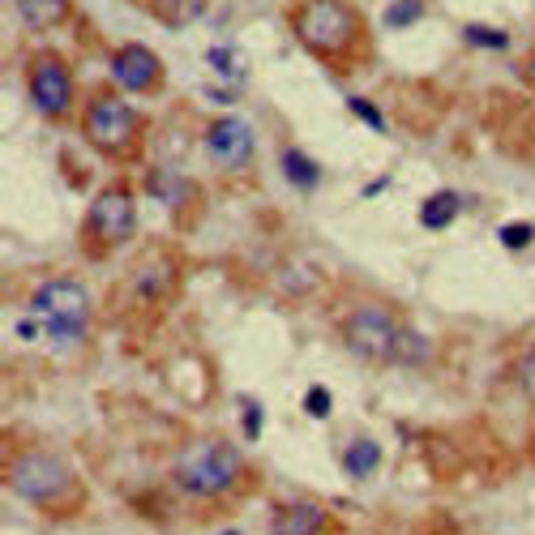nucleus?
Returning a JSON list of instances; mask_svg holds the SVG:
<instances>
[{
  "mask_svg": "<svg viewBox=\"0 0 535 535\" xmlns=\"http://www.w3.org/2000/svg\"><path fill=\"white\" fill-rule=\"evenodd\" d=\"M5 484L13 497L30 501L43 514H78L86 501L82 480L73 476V467L52 450H22L5 463Z\"/></svg>",
  "mask_w": 535,
  "mask_h": 535,
  "instance_id": "nucleus-1",
  "label": "nucleus"
},
{
  "mask_svg": "<svg viewBox=\"0 0 535 535\" xmlns=\"http://www.w3.org/2000/svg\"><path fill=\"white\" fill-rule=\"evenodd\" d=\"M30 317L35 321H22L26 339L43 334V339H52L56 347H78L90 330V296L82 283L52 279L30 296Z\"/></svg>",
  "mask_w": 535,
  "mask_h": 535,
  "instance_id": "nucleus-2",
  "label": "nucleus"
},
{
  "mask_svg": "<svg viewBox=\"0 0 535 535\" xmlns=\"http://www.w3.org/2000/svg\"><path fill=\"white\" fill-rule=\"evenodd\" d=\"M172 480H176L180 493H189V497H202V501L227 497L244 480V458L236 446H227V441L202 437L176 458Z\"/></svg>",
  "mask_w": 535,
  "mask_h": 535,
  "instance_id": "nucleus-3",
  "label": "nucleus"
},
{
  "mask_svg": "<svg viewBox=\"0 0 535 535\" xmlns=\"http://www.w3.org/2000/svg\"><path fill=\"white\" fill-rule=\"evenodd\" d=\"M292 30L309 52L339 60L360 35V13L347 0H300V9L292 13Z\"/></svg>",
  "mask_w": 535,
  "mask_h": 535,
  "instance_id": "nucleus-4",
  "label": "nucleus"
},
{
  "mask_svg": "<svg viewBox=\"0 0 535 535\" xmlns=\"http://www.w3.org/2000/svg\"><path fill=\"white\" fill-rule=\"evenodd\" d=\"M82 137L99 155L125 159L137 150V142H142V116H137L125 99H112V95L90 99L86 116H82Z\"/></svg>",
  "mask_w": 535,
  "mask_h": 535,
  "instance_id": "nucleus-5",
  "label": "nucleus"
},
{
  "mask_svg": "<svg viewBox=\"0 0 535 535\" xmlns=\"http://www.w3.org/2000/svg\"><path fill=\"white\" fill-rule=\"evenodd\" d=\"M343 343L356 351L360 360L373 364H399V347H403V326L394 321L386 304H360L343 326Z\"/></svg>",
  "mask_w": 535,
  "mask_h": 535,
  "instance_id": "nucleus-6",
  "label": "nucleus"
},
{
  "mask_svg": "<svg viewBox=\"0 0 535 535\" xmlns=\"http://www.w3.org/2000/svg\"><path fill=\"white\" fill-rule=\"evenodd\" d=\"M137 227V210L133 197L125 189H103L86 210V249L90 253H107L116 244H125Z\"/></svg>",
  "mask_w": 535,
  "mask_h": 535,
  "instance_id": "nucleus-7",
  "label": "nucleus"
},
{
  "mask_svg": "<svg viewBox=\"0 0 535 535\" xmlns=\"http://www.w3.org/2000/svg\"><path fill=\"white\" fill-rule=\"evenodd\" d=\"M26 86H30V99H35V107L43 116H52V120L69 116V107H73V73H69V65L60 56H52V52L35 56Z\"/></svg>",
  "mask_w": 535,
  "mask_h": 535,
  "instance_id": "nucleus-8",
  "label": "nucleus"
},
{
  "mask_svg": "<svg viewBox=\"0 0 535 535\" xmlns=\"http://www.w3.org/2000/svg\"><path fill=\"white\" fill-rule=\"evenodd\" d=\"M253 125L249 120H240V116H223V120H214V125L206 129V155L227 167V172H240L244 163L253 159Z\"/></svg>",
  "mask_w": 535,
  "mask_h": 535,
  "instance_id": "nucleus-9",
  "label": "nucleus"
},
{
  "mask_svg": "<svg viewBox=\"0 0 535 535\" xmlns=\"http://www.w3.org/2000/svg\"><path fill=\"white\" fill-rule=\"evenodd\" d=\"M112 78L125 90H137V95H142V90L159 86L163 65L146 43H125V48H116V56H112Z\"/></svg>",
  "mask_w": 535,
  "mask_h": 535,
  "instance_id": "nucleus-10",
  "label": "nucleus"
},
{
  "mask_svg": "<svg viewBox=\"0 0 535 535\" xmlns=\"http://www.w3.org/2000/svg\"><path fill=\"white\" fill-rule=\"evenodd\" d=\"M330 531V510L317 501H292L279 506L270 518V535H326Z\"/></svg>",
  "mask_w": 535,
  "mask_h": 535,
  "instance_id": "nucleus-11",
  "label": "nucleus"
},
{
  "mask_svg": "<svg viewBox=\"0 0 535 535\" xmlns=\"http://www.w3.org/2000/svg\"><path fill=\"white\" fill-rule=\"evenodd\" d=\"M377 467H381V446H377L373 437H356L343 450V471H347L351 480H369Z\"/></svg>",
  "mask_w": 535,
  "mask_h": 535,
  "instance_id": "nucleus-12",
  "label": "nucleus"
},
{
  "mask_svg": "<svg viewBox=\"0 0 535 535\" xmlns=\"http://www.w3.org/2000/svg\"><path fill=\"white\" fill-rule=\"evenodd\" d=\"M458 210H463L458 193L441 189V193L428 197V202H420V227H428V232H441V227H450L458 219Z\"/></svg>",
  "mask_w": 535,
  "mask_h": 535,
  "instance_id": "nucleus-13",
  "label": "nucleus"
},
{
  "mask_svg": "<svg viewBox=\"0 0 535 535\" xmlns=\"http://www.w3.org/2000/svg\"><path fill=\"white\" fill-rule=\"evenodd\" d=\"M210 0H150V13L163 22V26H189L206 13Z\"/></svg>",
  "mask_w": 535,
  "mask_h": 535,
  "instance_id": "nucleus-14",
  "label": "nucleus"
},
{
  "mask_svg": "<svg viewBox=\"0 0 535 535\" xmlns=\"http://www.w3.org/2000/svg\"><path fill=\"white\" fill-rule=\"evenodd\" d=\"M283 176L292 180L296 189H317V180H321V167L304 155V150H296V146H287L283 150Z\"/></svg>",
  "mask_w": 535,
  "mask_h": 535,
  "instance_id": "nucleus-15",
  "label": "nucleus"
},
{
  "mask_svg": "<svg viewBox=\"0 0 535 535\" xmlns=\"http://www.w3.org/2000/svg\"><path fill=\"white\" fill-rule=\"evenodd\" d=\"M18 13L30 26H56L69 13V0H18Z\"/></svg>",
  "mask_w": 535,
  "mask_h": 535,
  "instance_id": "nucleus-16",
  "label": "nucleus"
},
{
  "mask_svg": "<svg viewBox=\"0 0 535 535\" xmlns=\"http://www.w3.org/2000/svg\"><path fill=\"white\" fill-rule=\"evenodd\" d=\"M210 69L214 73H223V78H232V82H240L244 78V56L236 52V48H210Z\"/></svg>",
  "mask_w": 535,
  "mask_h": 535,
  "instance_id": "nucleus-17",
  "label": "nucleus"
},
{
  "mask_svg": "<svg viewBox=\"0 0 535 535\" xmlns=\"http://www.w3.org/2000/svg\"><path fill=\"white\" fill-rule=\"evenodd\" d=\"M185 180L172 176V172H159V176H150V193H159V202L163 206H180V197H185Z\"/></svg>",
  "mask_w": 535,
  "mask_h": 535,
  "instance_id": "nucleus-18",
  "label": "nucleus"
},
{
  "mask_svg": "<svg viewBox=\"0 0 535 535\" xmlns=\"http://www.w3.org/2000/svg\"><path fill=\"white\" fill-rule=\"evenodd\" d=\"M424 18V0H394V5L386 9V26L390 30H403L411 22H420Z\"/></svg>",
  "mask_w": 535,
  "mask_h": 535,
  "instance_id": "nucleus-19",
  "label": "nucleus"
},
{
  "mask_svg": "<svg viewBox=\"0 0 535 535\" xmlns=\"http://www.w3.org/2000/svg\"><path fill=\"white\" fill-rule=\"evenodd\" d=\"M531 240H535L531 223H506V227H501V244H506V249H527Z\"/></svg>",
  "mask_w": 535,
  "mask_h": 535,
  "instance_id": "nucleus-20",
  "label": "nucleus"
},
{
  "mask_svg": "<svg viewBox=\"0 0 535 535\" xmlns=\"http://www.w3.org/2000/svg\"><path fill=\"white\" fill-rule=\"evenodd\" d=\"M304 411H309L313 420H326L330 416V390L326 386H313L309 394H304Z\"/></svg>",
  "mask_w": 535,
  "mask_h": 535,
  "instance_id": "nucleus-21",
  "label": "nucleus"
},
{
  "mask_svg": "<svg viewBox=\"0 0 535 535\" xmlns=\"http://www.w3.org/2000/svg\"><path fill=\"white\" fill-rule=\"evenodd\" d=\"M467 39L471 43H484V48H506V35H501V30H493V26H467Z\"/></svg>",
  "mask_w": 535,
  "mask_h": 535,
  "instance_id": "nucleus-22",
  "label": "nucleus"
},
{
  "mask_svg": "<svg viewBox=\"0 0 535 535\" xmlns=\"http://www.w3.org/2000/svg\"><path fill=\"white\" fill-rule=\"evenodd\" d=\"M244 433H249V441L262 437V403H244Z\"/></svg>",
  "mask_w": 535,
  "mask_h": 535,
  "instance_id": "nucleus-23",
  "label": "nucleus"
},
{
  "mask_svg": "<svg viewBox=\"0 0 535 535\" xmlns=\"http://www.w3.org/2000/svg\"><path fill=\"white\" fill-rule=\"evenodd\" d=\"M518 386L527 394H535V351H527V356L518 360Z\"/></svg>",
  "mask_w": 535,
  "mask_h": 535,
  "instance_id": "nucleus-24",
  "label": "nucleus"
},
{
  "mask_svg": "<svg viewBox=\"0 0 535 535\" xmlns=\"http://www.w3.org/2000/svg\"><path fill=\"white\" fill-rule=\"evenodd\" d=\"M347 103H351V112H356L360 120H369V125H373L377 133H381V129H386V120H381V116H377V107H369V103H364V99H347Z\"/></svg>",
  "mask_w": 535,
  "mask_h": 535,
  "instance_id": "nucleus-25",
  "label": "nucleus"
},
{
  "mask_svg": "<svg viewBox=\"0 0 535 535\" xmlns=\"http://www.w3.org/2000/svg\"><path fill=\"white\" fill-rule=\"evenodd\" d=\"M527 78H531V86H535V56L527 60Z\"/></svg>",
  "mask_w": 535,
  "mask_h": 535,
  "instance_id": "nucleus-26",
  "label": "nucleus"
}]
</instances>
